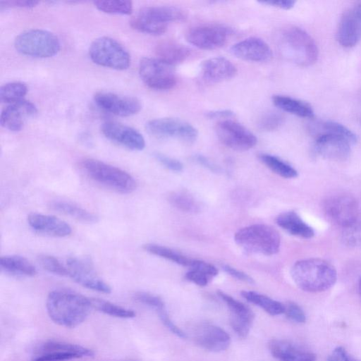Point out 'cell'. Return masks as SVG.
I'll return each instance as SVG.
<instances>
[{
    "label": "cell",
    "instance_id": "1",
    "mask_svg": "<svg viewBox=\"0 0 361 361\" xmlns=\"http://www.w3.org/2000/svg\"><path fill=\"white\" fill-rule=\"evenodd\" d=\"M46 308L54 323L67 328L82 324L94 309L92 299L69 289L51 291L47 298Z\"/></svg>",
    "mask_w": 361,
    "mask_h": 361
},
{
    "label": "cell",
    "instance_id": "2",
    "mask_svg": "<svg viewBox=\"0 0 361 361\" xmlns=\"http://www.w3.org/2000/svg\"><path fill=\"white\" fill-rule=\"evenodd\" d=\"M291 277L296 286L309 293H319L332 287L337 271L329 262L311 258L296 262L291 268Z\"/></svg>",
    "mask_w": 361,
    "mask_h": 361
},
{
    "label": "cell",
    "instance_id": "3",
    "mask_svg": "<svg viewBox=\"0 0 361 361\" xmlns=\"http://www.w3.org/2000/svg\"><path fill=\"white\" fill-rule=\"evenodd\" d=\"M276 41L281 55L298 66H307L317 59L318 49L314 40L297 26L288 25L281 29Z\"/></svg>",
    "mask_w": 361,
    "mask_h": 361
},
{
    "label": "cell",
    "instance_id": "4",
    "mask_svg": "<svg viewBox=\"0 0 361 361\" xmlns=\"http://www.w3.org/2000/svg\"><path fill=\"white\" fill-rule=\"evenodd\" d=\"M80 165L91 180L116 192L128 194L136 189L133 177L118 167L92 158L84 159Z\"/></svg>",
    "mask_w": 361,
    "mask_h": 361
},
{
    "label": "cell",
    "instance_id": "5",
    "mask_svg": "<svg viewBox=\"0 0 361 361\" xmlns=\"http://www.w3.org/2000/svg\"><path fill=\"white\" fill-rule=\"evenodd\" d=\"M236 244L249 253L273 255L279 251V232L267 224H252L239 229L234 235Z\"/></svg>",
    "mask_w": 361,
    "mask_h": 361
},
{
    "label": "cell",
    "instance_id": "6",
    "mask_svg": "<svg viewBox=\"0 0 361 361\" xmlns=\"http://www.w3.org/2000/svg\"><path fill=\"white\" fill-rule=\"evenodd\" d=\"M187 18L186 11L174 6H152L141 8L130 20V26L140 32L159 35L164 33L171 22Z\"/></svg>",
    "mask_w": 361,
    "mask_h": 361
},
{
    "label": "cell",
    "instance_id": "7",
    "mask_svg": "<svg viewBox=\"0 0 361 361\" xmlns=\"http://www.w3.org/2000/svg\"><path fill=\"white\" fill-rule=\"evenodd\" d=\"M14 47L24 55L49 58L59 52L61 45L54 33L42 29H32L19 34L14 40Z\"/></svg>",
    "mask_w": 361,
    "mask_h": 361
},
{
    "label": "cell",
    "instance_id": "8",
    "mask_svg": "<svg viewBox=\"0 0 361 361\" xmlns=\"http://www.w3.org/2000/svg\"><path fill=\"white\" fill-rule=\"evenodd\" d=\"M89 55L96 64L115 70H126L130 64L128 51L116 40L109 37L95 39L90 46Z\"/></svg>",
    "mask_w": 361,
    "mask_h": 361
},
{
    "label": "cell",
    "instance_id": "9",
    "mask_svg": "<svg viewBox=\"0 0 361 361\" xmlns=\"http://www.w3.org/2000/svg\"><path fill=\"white\" fill-rule=\"evenodd\" d=\"M139 75L147 86L154 90H170L177 81L173 66L157 59L142 58L139 64Z\"/></svg>",
    "mask_w": 361,
    "mask_h": 361
},
{
    "label": "cell",
    "instance_id": "10",
    "mask_svg": "<svg viewBox=\"0 0 361 361\" xmlns=\"http://www.w3.org/2000/svg\"><path fill=\"white\" fill-rule=\"evenodd\" d=\"M326 218L342 228L360 219L357 200L350 195L338 194L327 198L323 206Z\"/></svg>",
    "mask_w": 361,
    "mask_h": 361
},
{
    "label": "cell",
    "instance_id": "11",
    "mask_svg": "<svg viewBox=\"0 0 361 361\" xmlns=\"http://www.w3.org/2000/svg\"><path fill=\"white\" fill-rule=\"evenodd\" d=\"M94 354L92 350L78 344L49 340L37 348L31 361H66Z\"/></svg>",
    "mask_w": 361,
    "mask_h": 361
},
{
    "label": "cell",
    "instance_id": "12",
    "mask_svg": "<svg viewBox=\"0 0 361 361\" xmlns=\"http://www.w3.org/2000/svg\"><path fill=\"white\" fill-rule=\"evenodd\" d=\"M145 128L147 133L156 137H173L186 142L195 141L198 135V132L194 126L176 118L150 120L146 123Z\"/></svg>",
    "mask_w": 361,
    "mask_h": 361
},
{
    "label": "cell",
    "instance_id": "13",
    "mask_svg": "<svg viewBox=\"0 0 361 361\" xmlns=\"http://www.w3.org/2000/svg\"><path fill=\"white\" fill-rule=\"evenodd\" d=\"M231 30L220 24H202L191 27L186 40L201 49H215L223 47L231 35Z\"/></svg>",
    "mask_w": 361,
    "mask_h": 361
},
{
    "label": "cell",
    "instance_id": "14",
    "mask_svg": "<svg viewBox=\"0 0 361 361\" xmlns=\"http://www.w3.org/2000/svg\"><path fill=\"white\" fill-rule=\"evenodd\" d=\"M215 132L219 140L226 147L236 151H246L257 143V137L242 124L224 120L216 123Z\"/></svg>",
    "mask_w": 361,
    "mask_h": 361
},
{
    "label": "cell",
    "instance_id": "15",
    "mask_svg": "<svg viewBox=\"0 0 361 361\" xmlns=\"http://www.w3.org/2000/svg\"><path fill=\"white\" fill-rule=\"evenodd\" d=\"M68 276L82 286L94 291L110 293L111 286L95 273L89 260L78 257H69L66 264Z\"/></svg>",
    "mask_w": 361,
    "mask_h": 361
},
{
    "label": "cell",
    "instance_id": "16",
    "mask_svg": "<svg viewBox=\"0 0 361 361\" xmlns=\"http://www.w3.org/2000/svg\"><path fill=\"white\" fill-rule=\"evenodd\" d=\"M336 37L343 47L350 48L361 39V1L350 5L342 14Z\"/></svg>",
    "mask_w": 361,
    "mask_h": 361
},
{
    "label": "cell",
    "instance_id": "17",
    "mask_svg": "<svg viewBox=\"0 0 361 361\" xmlns=\"http://www.w3.org/2000/svg\"><path fill=\"white\" fill-rule=\"evenodd\" d=\"M353 144L346 137L332 133H317L314 150L320 157L334 161H344L350 154Z\"/></svg>",
    "mask_w": 361,
    "mask_h": 361
},
{
    "label": "cell",
    "instance_id": "18",
    "mask_svg": "<svg viewBox=\"0 0 361 361\" xmlns=\"http://www.w3.org/2000/svg\"><path fill=\"white\" fill-rule=\"evenodd\" d=\"M94 100L102 109L120 116L134 115L142 108L137 98L109 92H97L94 95Z\"/></svg>",
    "mask_w": 361,
    "mask_h": 361
},
{
    "label": "cell",
    "instance_id": "19",
    "mask_svg": "<svg viewBox=\"0 0 361 361\" xmlns=\"http://www.w3.org/2000/svg\"><path fill=\"white\" fill-rule=\"evenodd\" d=\"M101 130L106 138L129 149L140 151L145 147L142 134L128 126L106 121L102 123Z\"/></svg>",
    "mask_w": 361,
    "mask_h": 361
},
{
    "label": "cell",
    "instance_id": "20",
    "mask_svg": "<svg viewBox=\"0 0 361 361\" xmlns=\"http://www.w3.org/2000/svg\"><path fill=\"white\" fill-rule=\"evenodd\" d=\"M217 294L230 310V324L233 331L238 336L246 337L255 318L252 311L244 303L223 291L219 290Z\"/></svg>",
    "mask_w": 361,
    "mask_h": 361
},
{
    "label": "cell",
    "instance_id": "21",
    "mask_svg": "<svg viewBox=\"0 0 361 361\" xmlns=\"http://www.w3.org/2000/svg\"><path fill=\"white\" fill-rule=\"evenodd\" d=\"M194 340L199 346L212 352L225 350L231 343L227 332L211 324L199 325L195 330Z\"/></svg>",
    "mask_w": 361,
    "mask_h": 361
},
{
    "label": "cell",
    "instance_id": "22",
    "mask_svg": "<svg viewBox=\"0 0 361 361\" xmlns=\"http://www.w3.org/2000/svg\"><path fill=\"white\" fill-rule=\"evenodd\" d=\"M230 51L238 59L254 62L267 61L272 56L270 47L263 39L254 37L233 44Z\"/></svg>",
    "mask_w": 361,
    "mask_h": 361
},
{
    "label": "cell",
    "instance_id": "23",
    "mask_svg": "<svg viewBox=\"0 0 361 361\" xmlns=\"http://www.w3.org/2000/svg\"><path fill=\"white\" fill-rule=\"evenodd\" d=\"M37 112L35 104L25 99L8 104L1 111V125L10 131H20L23 128L26 118L34 116Z\"/></svg>",
    "mask_w": 361,
    "mask_h": 361
},
{
    "label": "cell",
    "instance_id": "24",
    "mask_svg": "<svg viewBox=\"0 0 361 361\" xmlns=\"http://www.w3.org/2000/svg\"><path fill=\"white\" fill-rule=\"evenodd\" d=\"M29 226L35 231L54 237H66L72 228L65 221L54 216L32 213L27 216Z\"/></svg>",
    "mask_w": 361,
    "mask_h": 361
},
{
    "label": "cell",
    "instance_id": "25",
    "mask_svg": "<svg viewBox=\"0 0 361 361\" xmlns=\"http://www.w3.org/2000/svg\"><path fill=\"white\" fill-rule=\"evenodd\" d=\"M268 347L271 355L280 361H316V355L287 340L272 339Z\"/></svg>",
    "mask_w": 361,
    "mask_h": 361
},
{
    "label": "cell",
    "instance_id": "26",
    "mask_svg": "<svg viewBox=\"0 0 361 361\" xmlns=\"http://www.w3.org/2000/svg\"><path fill=\"white\" fill-rule=\"evenodd\" d=\"M201 72L206 81L219 82L233 78L237 73V69L228 59L215 57L203 61Z\"/></svg>",
    "mask_w": 361,
    "mask_h": 361
},
{
    "label": "cell",
    "instance_id": "27",
    "mask_svg": "<svg viewBox=\"0 0 361 361\" xmlns=\"http://www.w3.org/2000/svg\"><path fill=\"white\" fill-rule=\"evenodd\" d=\"M135 300L153 309L163 324L173 334L180 338H186V334L171 319L166 310L164 301L159 297L146 292H138L134 295Z\"/></svg>",
    "mask_w": 361,
    "mask_h": 361
},
{
    "label": "cell",
    "instance_id": "28",
    "mask_svg": "<svg viewBox=\"0 0 361 361\" xmlns=\"http://www.w3.org/2000/svg\"><path fill=\"white\" fill-rule=\"evenodd\" d=\"M157 59L171 66L185 61L191 51L187 47L174 41L159 42L155 47Z\"/></svg>",
    "mask_w": 361,
    "mask_h": 361
},
{
    "label": "cell",
    "instance_id": "29",
    "mask_svg": "<svg viewBox=\"0 0 361 361\" xmlns=\"http://www.w3.org/2000/svg\"><path fill=\"white\" fill-rule=\"evenodd\" d=\"M276 221L279 226L293 235L306 239L314 235L313 228L295 212L289 211L280 214Z\"/></svg>",
    "mask_w": 361,
    "mask_h": 361
},
{
    "label": "cell",
    "instance_id": "30",
    "mask_svg": "<svg viewBox=\"0 0 361 361\" xmlns=\"http://www.w3.org/2000/svg\"><path fill=\"white\" fill-rule=\"evenodd\" d=\"M0 267L5 272L15 276L31 277L37 274L35 266L28 259L19 255L2 256Z\"/></svg>",
    "mask_w": 361,
    "mask_h": 361
},
{
    "label": "cell",
    "instance_id": "31",
    "mask_svg": "<svg viewBox=\"0 0 361 361\" xmlns=\"http://www.w3.org/2000/svg\"><path fill=\"white\" fill-rule=\"evenodd\" d=\"M49 207L51 209L69 216L83 223H95L98 217L90 211L70 202L64 200H54L50 202Z\"/></svg>",
    "mask_w": 361,
    "mask_h": 361
},
{
    "label": "cell",
    "instance_id": "32",
    "mask_svg": "<svg viewBox=\"0 0 361 361\" xmlns=\"http://www.w3.org/2000/svg\"><path fill=\"white\" fill-rule=\"evenodd\" d=\"M273 104L283 111L303 117L312 118L314 111L311 106L300 99L286 95H274Z\"/></svg>",
    "mask_w": 361,
    "mask_h": 361
},
{
    "label": "cell",
    "instance_id": "33",
    "mask_svg": "<svg viewBox=\"0 0 361 361\" xmlns=\"http://www.w3.org/2000/svg\"><path fill=\"white\" fill-rule=\"evenodd\" d=\"M241 295L247 301L259 306L272 316L284 313V305L267 295L247 290L242 291Z\"/></svg>",
    "mask_w": 361,
    "mask_h": 361
},
{
    "label": "cell",
    "instance_id": "34",
    "mask_svg": "<svg viewBox=\"0 0 361 361\" xmlns=\"http://www.w3.org/2000/svg\"><path fill=\"white\" fill-rule=\"evenodd\" d=\"M143 248L149 253L185 267H190L193 259L188 258L169 247L157 244H145L143 245Z\"/></svg>",
    "mask_w": 361,
    "mask_h": 361
},
{
    "label": "cell",
    "instance_id": "35",
    "mask_svg": "<svg viewBox=\"0 0 361 361\" xmlns=\"http://www.w3.org/2000/svg\"><path fill=\"white\" fill-rule=\"evenodd\" d=\"M259 159L274 173L283 178H293L298 176L297 171L292 166L276 156L261 154Z\"/></svg>",
    "mask_w": 361,
    "mask_h": 361
},
{
    "label": "cell",
    "instance_id": "36",
    "mask_svg": "<svg viewBox=\"0 0 361 361\" xmlns=\"http://www.w3.org/2000/svg\"><path fill=\"white\" fill-rule=\"evenodd\" d=\"M27 92V85L21 82H12L4 84L0 89V100L8 104L24 99Z\"/></svg>",
    "mask_w": 361,
    "mask_h": 361
},
{
    "label": "cell",
    "instance_id": "37",
    "mask_svg": "<svg viewBox=\"0 0 361 361\" xmlns=\"http://www.w3.org/2000/svg\"><path fill=\"white\" fill-rule=\"evenodd\" d=\"M92 301L94 309L112 317L130 319L136 315V313L133 310L121 307L106 300L92 298Z\"/></svg>",
    "mask_w": 361,
    "mask_h": 361
},
{
    "label": "cell",
    "instance_id": "38",
    "mask_svg": "<svg viewBox=\"0 0 361 361\" xmlns=\"http://www.w3.org/2000/svg\"><path fill=\"white\" fill-rule=\"evenodd\" d=\"M168 200L171 205L183 212L195 213L200 210L197 201L187 192H173L169 195Z\"/></svg>",
    "mask_w": 361,
    "mask_h": 361
},
{
    "label": "cell",
    "instance_id": "39",
    "mask_svg": "<svg viewBox=\"0 0 361 361\" xmlns=\"http://www.w3.org/2000/svg\"><path fill=\"white\" fill-rule=\"evenodd\" d=\"M93 3L98 10L106 13L130 15L133 11V3L130 1L101 0Z\"/></svg>",
    "mask_w": 361,
    "mask_h": 361
},
{
    "label": "cell",
    "instance_id": "40",
    "mask_svg": "<svg viewBox=\"0 0 361 361\" xmlns=\"http://www.w3.org/2000/svg\"><path fill=\"white\" fill-rule=\"evenodd\" d=\"M342 240L343 243L352 248H361V219L342 228Z\"/></svg>",
    "mask_w": 361,
    "mask_h": 361
},
{
    "label": "cell",
    "instance_id": "41",
    "mask_svg": "<svg viewBox=\"0 0 361 361\" xmlns=\"http://www.w3.org/2000/svg\"><path fill=\"white\" fill-rule=\"evenodd\" d=\"M37 261L46 271L56 275L68 276V271L66 266L61 263L56 257L41 255L38 257Z\"/></svg>",
    "mask_w": 361,
    "mask_h": 361
},
{
    "label": "cell",
    "instance_id": "42",
    "mask_svg": "<svg viewBox=\"0 0 361 361\" xmlns=\"http://www.w3.org/2000/svg\"><path fill=\"white\" fill-rule=\"evenodd\" d=\"M319 132L332 133L348 138L353 145L357 142L356 135L345 126L335 121L322 122L318 128Z\"/></svg>",
    "mask_w": 361,
    "mask_h": 361
},
{
    "label": "cell",
    "instance_id": "43",
    "mask_svg": "<svg viewBox=\"0 0 361 361\" xmlns=\"http://www.w3.org/2000/svg\"><path fill=\"white\" fill-rule=\"evenodd\" d=\"M284 121L283 116L278 112L271 111L264 114L258 121V127L264 131L277 130Z\"/></svg>",
    "mask_w": 361,
    "mask_h": 361
},
{
    "label": "cell",
    "instance_id": "44",
    "mask_svg": "<svg viewBox=\"0 0 361 361\" xmlns=\"http://www.w3.org/2000/svg\"><path fill=\"white\" fill-rule=\"evenodd\" d=\"M284 313L289 319L299 324L305 322L306 315L298 304L288 302L284 305Z\"/></svg>",
    "mask_w": 361,
    "mask_h": 361
},
{
    "label": "cell",
    "instance_id": "45",
    "mask_svg": "<svg viewBox=\"0 0 361 361\" xmlns=\"http://www.w3.org/2000/svg\"><path fill=\"white\" fill-rule=\"evenodd\" d=\"M154 157L161 164L171 171L179 172L183 169L182 163L177 159L159 152L154 153Z\"/></svg>",
    "mask_w": 361,
    "mask_h": 361
},
{
    "label": "cell",
    "instance_id": "46",
    "mask_svg": "<svg viewBox=\"0 0 361 361\" xmlns=\"http://www.w3.org/2000/svg\"><path fill=\"white\" fill-rule=\"evenodd\" d=\"M190 268V269L201 271L210 278L216 276L218 274V270L214 266L202 260L192 259Z\"/></svg>",
    "mask_w": 361,
    "mask_h": 361
},
{
    "label": "cell",
    "instance_id": "47",
    "mask_svg": "<svg viewBox=\"0 0 361 361\" xmlns=\"http://www.w3.org/2000/svg\"><path fill=\"white\" fill-rule=\"evenodd\" d=\"M38 3L37 1L28 0L1 1L0 10L3 11L10 8H31L35 7Z\"/></svg>",
    "mask_w": 361,
    "mask_h": 361
},
{
    "label": "cell",
    "instance_id": "48",
    "mask_svg": "<svg viewBox=\"0 0 361 361\" xmlns=\"http://www.w3.org/2000/svg\"><path fill=\"white\" fill-rule=\"evenodd\" d=\"M326 361H359L341 347L335 348L327 357Z\"/></svg>",
    "mask_w": 361,
    "mask_h": 361
},
{
    "label": "cell",
    "instance_id": "49",
    "mask_svg": "<svg viewBox=\"0 0 361 361\" xmlns=\"http://www.w3.org/2000/svg\"><path fill=\"white\" fill-rule=\"evenodd\" d=\"M185 278L188 281L200 286H207L209 283L210 279L209 276L201 271L194 269H190L189 271H188L185 274Z\"/></svg>",
    "mask_w": 361,
    "mask_h": 361
},
{
    "label": "cell",
    "instance_id": "50",
    "mask_svg": "<svg viewBox=\"0 0 361 361\" xmlns=\"http://www.w3.org/2000/svg\"><path fill=\"white\" fill-rule=\"evenodd\" d=\"M222 269L226 271L228 274L231 276L232 277L249 283H253L254 280L248 276L247 274H245L243 271H241L238 269H236L234 267H232L229 265L224 264L222 266Z\"/></svg>",
    "mask_w": 361,
    "mask_h": 361
},
{
    "label": "cell",
    "instance_id": "51",
    "mask_svg": "<svg viewBox=\"0 0 361 361\" xmlns=\"http://www.w3.org/2000/svg\"><path fill=\"white\" fill-rule=\"evenodd\" d=\"M262 4L269 5L279 8L288 10L292 8L295 4V1L291 0H278V1H261Z\"/></svg>",
    "mask_w": 361,
    "mask_h": 361
},
{
    "label": "cell",
    "instance_id": "52",
    "mask_svg": "<svg viewBox=\"0 0 361 361\" xmlns=\"http://www.w3.org/2000/svg\"><path fill=\"white\" fill-rule=\"evenodd\" d=\"M198 164L214 172H219L220 171L219 166H216L214 163L211 161L209 159L201 154H195L192 157Z\"/></svg>",
    "mask_w": 361,
    "mask_h": 361
},
{
    "label": "cell",
    "instance_id": "53",
    "mask_svg": "<svg viewBox=\"0 0 361 361\" xmlns=\"http://www.w3.org/2000/svg\"><path fill=\"white\" fill-rule=\"evenodd\" d=\"M205 116L209 118H226L234 116V113L229 109L214 110L207 111Z\"/></svg>",
    "mask_w": 361,
    "mask_h": 361
},
{
    "label": "cell",
    "instance_id": "54",
    "mask_svg": "<svg viewBox=\"0 0 361 361\" xmlns=\"http://www.w3.org/2000/svg\"><path fill=\"white\" fill-rule=\"evenodd\" d=\"M358 292H359V295H360V299H361V277L359 280V282H358Z\"/></svg>",
    "mask_w": 361,
    "mask_h": 361
}]
</instances>
